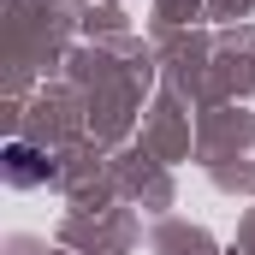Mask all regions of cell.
<instances>
[{
	"label": "cell",
	"instance_id": "1",
	"mask_svg": "<svg viewBox=\"0 0 255 255\" xmlns=\"http://www.w3.org/2000/svg\"><path fill=\"white\" fill-rule=\"evenodd\" d=\"M0 166H6V178H12L18 190H36V184H48V160H42L30 142H6Z\"/></svg>",
	"mask_w": 255,
	"mask_h": 255
}]
</instances>
